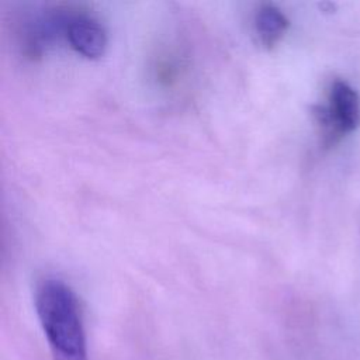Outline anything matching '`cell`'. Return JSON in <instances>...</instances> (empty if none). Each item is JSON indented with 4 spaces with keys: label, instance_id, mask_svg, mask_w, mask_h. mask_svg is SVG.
Masks as SVG:
<instances>
[{
    "label": "cell",
    "instance_id": "obj_3",
    "mask_svg": "<svg viewBox=\"0 0 360 360\" xmlns=\"http://www.w3.org/2000/svg\"><path fill=\"white\" fill-rule=\"evenodd\" d=\"M62 34L69 46L86 59H98L107 49L104 27L87 14H69L65 17Z\"/></svg>",
    "mask_w": 360,
    "mask_h": 360
},
{
    "label": "cell",
    "instance_id": "obj_2",
    "mask_svg": "<svg viewBox=\"0 0 360 360\" xmlns=\"http://www.w3.org/2000/svg\"><path fill=\"white\" fill-rule=\"evenodd\" d=\"M315 118L323 142L335 143L360 124V97L345 80L335 79L326 91L325 103L315 107Z\"/></svg>",
    "mask_w": 360,
    "mask_h": 360
},
{
    "label": "cell",
    "instance_id": "obj_1",
    "mask_svg": "<svg viewBox=\"0 0 360 360\" xmlns=\"http://www.w3.org/2000/svg\"><path fill=\"white\" fill-rule=\"evenodd\" d=\"M34 305L53 360H87V342L79 301L59 278L38 283Z\"/></svg>",
    "mask_w": 360,
    "mask_h": 360
},
{
    "label": "cell",
    "instance_id": "obj_4",
    "mask_svg": "<svg viewBox=\"0 0 360 360\" xmlns=\"http://www.w3.org/2000/svg\"><path fill=\"white\" fill-rule=\"evenodd\" d=\"M288 18L274 4H262L253 15V32L257 42L266 48H274L288 30Z\"/></svg>",
    "mask_w": 360,
    "mask_h": 360
}]
</instances>
